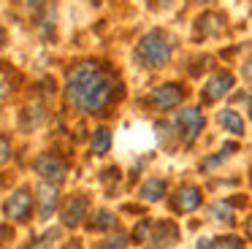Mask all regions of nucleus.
Masks as SVG:
<instances>
[{"label": "nucleus", "instance_id": "nucleus-1", "mask_svg": "<svg viewBox=\"0 0 252 249\" xmlns=\"http://www.w3.org/2000/svg\"><path fill=\"white\" fill-rule=\"evenodd\" d=\"M117 95V79L95 60L76 62L65 76V100L84 114H100Z\"/></svg>", "mask_w": 252, "mask_h": 249}, {"label": "nucleus", "instance_id": "nucleus-2", "mask_svg": "<svg viewBox=\"0 0 252 249\" xmlns=\"http://www.w3.org/2000/svg\"><path fill=\"white\" fill-rule=\"evenodd\" d=\"M138 65L144 68H160V65L168 62L171 57V38L163 30H149L141 35V41L136 43V52H133Z\"/></svg>", "mask_w": 252, "mask_h": 249}, {"label": "nucleus", "instance_id": "nucleus-3", "mask_svg": "<svg viewBox=\"0 0 252 249\" xmlns=\"http://www.w3.org/2000/svg\"><path fill=\"white\" fill-rule=\"evenodd\" d=\"M182 100H185V90H182L179 84H160V87H155L147 97V103L155 111H171V108H176Z\"/></svg>", "mask_w": 252, "mask_h": 249}, {"label": "nucleus", "instance_id": "nucleus-4", "mask_svg": "<svg viewBox=\"0 0 252 249\" xmlns=\"http://www.w3.org/2000/svg\"><path fill=\"white\" fill-rule=\"evenodd\" d=\"M176 130H179V138L185 141V144H192V141L198 138V133L203 130V114H201V108H195V106L182 108L179 117H176Z\"/></svg>", "mask_w": 252, "mask_h": 249}, {"label": "nucleus", "instance_id": "nucleus-5", "mask_svg": "<svg viewBox=\"0 0 252 249\" xmlns=\"http://www.w3.org/2000/svg\"><path fill=\"white\" fill-rule=\"evenodd\" d=\"M33 168H35V173H41V176L46 179V182H55V184H60L63 179H65V173H68L65 160H63V157H57V155H52V152L35 157Z\"/></svg>", "mask_w": 252, "mask_h": 249}, {"label": "nucleus", "instance_id": "nucleus-6", "mask_svg": "<svg viewBox=\"0 0 252 249\" xmlns=\"http://www.w3.org/2000/svg\"><path fill=\"white\" fill-rule=\"evenodd\" d=\"M230 87H233V73H230V70H217V73H212L206 79V84H203V90H201L203 103H214V100H220V97H225L230 92Z\"/></svg>", "mask_w": 252, "mask_h": 249}, {"label": "nucleus", "instance_id": "nucleus-7", "mask_svg": "<svg viewBox=\"0 0 252 249\" xmlns=\"http://www.w3.org/2000/svg\"><path fill=\"white\" fill-rule=\"evenodd\" d=\"M30 209H33V195H30V189H17L14 195H8V200L3 203V211H6V217H11V219L17 222H25L30 219Z\"/></svg>", "mask_w": 252, "mask_h": 249}, {"label": "nucleus", "instance_id": "nucleus-8", "mask_svg": "<svg viewBox=\"0 0 252 249\" xmlns=\"http://www.w3.org/2000/svg\"><path fill=\"white\" fill-rule=\"evenodd\" d=\"M35 200H38V214L41 219H49L52 211L57 209V203H60V192H57V184L55 182H41L38 187H35Z\"/></svg>", "mask_w": 252, "mask_h": 249}, {"label": "nucleus", "instance_id": "nucleus-9", "mask_svg": "<svg viewBox=\"0 0 252 249\" xmlns=\"http://www.w3.org/2000/svg\"><path fill=\"white\" fill-rule=\"evenodd\" d=\"M195 30H198V38H217L222 35L225 30H228V22H225L222 14H217V11H209V14L198 16L195 22Z\"/></svg>", "mask_w": 252, "mask_h": 249}, {"label": "nucleus", "instance_id": "nucleus-10", "mask_svg": "<svg viewBox=\"0 0 252 249\" xmlns=\"http://www.w3.org/2000/svg\"><path fill=\"white\" fill-rule=\"evenodd\" d=\"M87 206H90L87 195H73V198H68V203L63 206V225L76 227L84 219V214H87Z\"/></svg>", "mask_w": 252, "mask_h": 249}, {"label": "nucleus", "instance_id": "nucleus-11", "mask_svg": "<svg viewBox=\"0 0 252 249\" xmlns=\"http://www.w3.org/2000/svg\"><path fill=\"white\" fill-rule=\"evenodd\" d=\"M171 206H174V211H179V214H187V211H195L198 206H201V189L198 187H182L179 192L174 195V200H171Z\"/></svg>", "mask_w": 252, "mask_h": 249}, {"label": "nucleus", "instance_id": "nucleus-12", "mask_svg": "<svg viewBox=\"0 0 252 249\" xmlns=\"http://www.w3.org/2000/svg\"><path fill=\"white\" fill-rule=\"evenodd\" d=\"M217 122L222 124V130H228V133L244 135V119H241L239 111H233V108H225V111H220Z\"/></svg>", "mask_w": 252, "mask_h": 249}, {"label": "nucleus", "instance_id": "nucleus-13", "mask_svg": "<svg viewBox=\"0 0 252 249\" xmlns=\"http://www.w3.org/2000/svg\"><path fill=\"white\" fill-rule=\"evenodd\" d=\"M138 195H141L144 200H149V203H155V200H160L165 195V182H163V179H158V176L147 179V182L138 187Z\"/></svg>", "mask_w": 252, "mask_h": 249}, {"label": "nucleus", "instance_id": "nucleus-14", "mask_svg": "<svg viewBox=\"0 0 252 249\" xmlns=\"http://www.w3.org/2000/svg\"><path fill=\"white\" fill-rule=\"evenodd\" d=\"M176 236H179V230H176L174 222H163V225H158V233H155V236H149V238H160V241H155L152 249H165V247H171V244L176 241Z\"/></svg>", "mask_w": 252, "mask_h": 249}, {"label": "nucleus", "instance_id": "nucleus-15", "mask_svg": "<svg viewBox=\"0 0 252 249\" xmlns=\"http://www.w3.org/2000/svg\"><path fill=\"white\" fill-rule=\"evenodd\" d=\"M87 227H90V230H114V227H117V217L111 214V211L100 209V211H95V214L87 219Z\"/></svg>", "mask_w": 252, "mask_h": 249}, {"label": "nucleus", "instance_id": "nucleus-16", "mask_svg": "<svg viewBox=\"0 0 252 249\" xmlns=\"http://www.w3.org/2000/svg\"><path fill=\"white\" fill-rule=\"evenodd\" d=\"M14 87H17V70L8 62H0V100L11 95Z\"/></svg>", "mask_w": 252, "mask_h": 249}, {"label": "nucleus", "instance_id": "nucleus-17", "mask_svg": "<svg viewBox=\"0 0 252 249\" xmlns=\"http://www.w3.org/2000/svg\"><path fill=\"white\" fill-rule=\"evenodd\" d=\"M41 119H44V100H41V97H35V100H30L28 108H25V119H22L25 130L35 127Z\"/></svg>", "mask_w": 252, "mask_h": 249}, {"label": "nucleus", "instance_id": "nucleus-18", "mask_svg": "<svg viewBox=\"0 0 252 249\" xmlns=\"http://www.w3.org/2000/svg\"><path fill=\"white\" fill-rule=\"evenodd\" d=\"M90 149L93 155H106L111 149V130L109 127H98L93 133V141H90Z\"/></svg>", "mask_w": 252, "mask_h": 249}, {"label": "nucleus", "instance_id": "nucleus-19", "mask_svg": "<svg viewBox=\"0 0 252 249\" xmlns=\"http://www.w3.org/2000/svg\"><path fill=\"white\" fill-rule=\"evenodd\" d=\"M209 214H212L214 222L220 225H233V209H230L228 200H217V203L209 206Z\"/></svg>", "mask_w": 252, "mask_h": 249}, {"label": "nucleus", "instance_id": "nucleus-20", "mask_svg": "<svg viewBox=\"0 0 252 249\" xmlns=\"http://www.w3.org/2000/svg\"><path fill=\"white\" fill-rule=\"evenodd\" d=\"M236 152H239V146H236V144H225L222 149H220V155H214V157H206V160L201 162V171H212V168H217L220 162H225L228 157H233Z\"/></svg>", "mask_w": 252, "mask_h": 249}, {"label": "nucleus", "instance_id": "nucleus-21", "mask_svg": "<svg viewBox=\"0 0 252 249\" xmlns=\"http://www.w3.org/2000/svg\"><path fill=\"white\" fill-rule=\"evenodd\" d=\"M127 247V238L125 233H117V236H109L98 244V249H125Z\"/></svg>", "mask_w": 252, "mask_h": 249}, {"label": "nucleus", "instance_id": "nucleus-22", "mask_svg": "<svg viewBox=\"0 0 252 249\" xmlns=\"http://www.w3.org/2000/svg\"><path fill=\"white\" fill-rule=\"evenodd\" d=\"M149 236H152V225H149V219H141L136 225V230H133V241L144 244V241H149Z\"/></svg>", "mask_w": 252, "mask_h": 249}, {"label": "nucleus", "instance_id": "nucleus-23", "mask_svg": "<svg viewBox=\"0 0 252 249\" xmlns=\"http://www.w3.org/2000/svg\"><path fill=\"white\" fill-rule=\"evenodd\" d=\"M217 247L220 249H244V241H241L239 236H222Z\"/></svg>", "mask_w": 252, "mask_h": 249}, {"label": "nucleus", "instance_id": "nucleus-24", "mask_svg": "<svg viewBox=\"0 0 252 249\" xmlns=\"http://www.w3.org/2000/svg\"><path fill=\"white\" fill-rule=\"evenodd\" d=\"M8 157H11V144H8L6 135H0V165L8 162Z\"/></svg>", "mask_w": 252, "mask_h": 249}, {"label": "nucleus", "instance_id": "nucleus-25", "mask_svg": "<svg viewBox=\"0 0 252 249\" xmlns=\"http://www.w3.org/2000/svg\"><path fill=\"white\" fill-rule=\"evenodd\" d=\"M233 103H236V106H252V90L236 92V95H233Z\"/></svg>", "mask_w": 252, "mask_h": 249}, {"label": "nucleus", "instance_id": "nucleus-26", "mask_svg": "<svg viewBox=\"0 0 252 249\" xmlns=\"http://www.w3.org/2000/svg\"><path fill=\"white\" fill-rule=\"evenodd\" d=\"M8 238H14V230H11L8 225H0V247H3Z\"/></svg>", "mask_w": 252, "mask_h": 249}, {"label": "nucleus", "instance_id": "nucleus-27", "mask_svg": "<svg viewBox=\"0 0 252 249\" xmlns=\"http://www.w3.org/2000/svg\"><path fill=\"white\" fill-rule=\"evenodd\" d=\"M195 249H217V241H214V238H198Z\"/></svg>", "mask_w": 252, "mask_h": 249}, {"label": "nucleus", "instance_id": "nucleus-28", "mask_svg": "<svg viewBox=\"0 0 252 249\" xmlns=\"http://www.w3.org/2000/svg\"><path fill=\"white\" fill-rule=\"evenodd\" d=\"M241 73H244V79H247V81H252V57L247 60L244 65H241Z\"/></svg>", "mask_w": 252, "mask_h": 249}, {"label": "nucleus", "instance_id": "nucleus-29", "mask_svg": "<svg viewBox=\"0 0 252 249\" xmlns=\"http://www.w3.org/2000/svg\"><path fill=\"white\" fill-rule=\"evenodd\" d=\"M22 3H25V5H28V8H30V11H38V8H41V5H44V0H22Z\"/></svg>", "mask_w": 252, "mask_h": 249}, {"label": "nucleus", "instance_id": "nucleus-30", "mask_svg": "<svg viewBox=\"0 0 252 249\" xmlns=\"http://www.w3.org/2000/svg\"><path fill=\"white\" fill-rule=\"evenodd\" d=\"M247 236H250V241H252V211H250V219H247Z\"/></svg>", "mask_w": 252, "mask_h": 249}, {"label": "nucleus", "instance_id": "nucleus-31", "mask_svg": "<svg viewBox=\"0 0 252 249\" xmlns=\"http://www.w3.org/2000/svg\"><path fill=\"white\" fill-rule=\"evenodd\" d=\"M65 249H82V247H79V241H68Z\"/></svg>", "mask_w": 252, "mask_h": 249}, {"label": "nucleus", "instance_id": "nucleus-32", "mask_svg": "<svg viewBox=\"0 0 252 249\" xmlns=\"http://www.w3.org/2000/svg\"><path fill=\"white\" fill-rule=\"evenodd\" d=\"M3 41H6V32H3V27H0V46H3Z\"/></svg>", "mask_w": 252, "mask_h": 249}, {"label": "nucleus", "instance_id": "nucleus-33", "mask_svg": "<svg viewBox=\"0 0 252 249\" xmlns=\"http://www.w3.org/2000/svg\"><path fill=\"white\" fill-rule=\"evenodd\" d=\"M192 3H209V0H192Z\"/></svg>", "mask_w": 252, "mask_h": 249}, {"label": "nucleus", "instance_id": "nucleus-34", "mask_svg": "<svg viewBox=\"0 0 252 249\" xmlns=\"http://www.w3.org/2000/svg\"><path fill=\"white\" fill-rule=\"evenodd\" d=\"M22 249H35V247H22Z\"/></svg>", "mask_w": 252, "mask_h": 249}, {"label": "nucleus", "instance_id": "nucleus-35", "mask_svg": "<svg viewBox=\"0 0 252 249\" xmlns=\"http://www.w3.org/2000/svg\"><path fill=\"white\" fill-rule=\"evenodd\" d=\"M90 3H98V0H90Z\"/></svg>", "mask_w": 252, "mask_h": 249}]
</instances>
